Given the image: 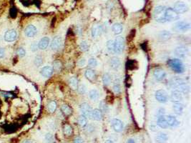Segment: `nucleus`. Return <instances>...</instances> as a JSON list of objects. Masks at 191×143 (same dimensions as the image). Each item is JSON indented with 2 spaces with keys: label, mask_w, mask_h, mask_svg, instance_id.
<instances>
[{
  "label": "nucleus",
  "mask_w": 191,
  "mask_h": 143,
  "mask_svg": "<svg viewBox=\"0 0 191 143\" xmlns=\"http://www.w3.org/2000/svg\"><path fill=\"white\" fill-rule=\"evenodd\" d=\"M102 112L100 109H95L92 111L90 118L95 119L96 121H100L102 119Z\"/></svg>",
  "instance_id": "nucleus-23"
},
{
  "label": "nucleus",
  "mask_w": 191,
  "mask_h": 143,
  "mask_svg": "<svg viewBox=\"0 0 191 143\" xmlns=\"http://www.w3.org/2000/svg\"><path fill=\"white\" fill-rule=\"evenodd\" d=\"M52 69H53V71L55 72H59L61 71V69H62V63H61V62H59L58 60L55 61L53 62Z\"/></svg>",
  "instance_id": "nucleus-34"
},
{
  "label": "nucleus",
  "mask_w": 191,
  "mask_h": 143,
  "mask_svg": "<svg viewBox=\"0 0 191 143\" xmlns=\"http://www.w3.org/2000/svg\"><path fill=\"white\" fill-rule=\"evenodd\" d=\"M17 55H19V57H24L26 55V51L24 48L22 47H20V48H18L17 50Z\"/></svg>",
  "instance_id": "nucleus-40"
},
{
  "label": "nucleus",
  "mask_w": 191,
  "mask_h": 143,
  "mask_svg": "<svg viewBox=\"0 0 191 143\" xmlns=\"http://www.w3.org/2000/svg\"><path fill=\"white\" fill-rule=\"evenodd\" d=\"M74 143H84V141L81 137H76L74 140Z\"/></svg>",
  "instance_id": "nucleus-48"
},
{
  "label": "nucleus",
  "mask_w": 191,
  "mask_h": 143,
  "mask_svg": "<svg viewBox=\"0 0 191 143\" xmlns=\"http://www.w3.org/2000/svg\"><path fill=\"white\" fill-rule=\"evenodd\" d=\"M89 96H90V98L91 100H93V101H96L100 97V93L96 89H91L89 92Z\"/></svg>",
  "instance_id": "nucleus-30"
},
{
  "label": "nucleus",
  "mask_w": 191,
  "mask_h": 143,
  "mask_svg": "<svg viewBox=\"0 0 191 143\" xmlns=\"http://www.w3.org/2000/svg\"><path fill=\"white\" fill-rule=\"evenodd\" d=\"M46 140H47V141L49 143H52V142L53 141V137H52V135H51V134H47V135H46Z\"/></svg>",
  "instance_id": "nucleus-46"
},
{
  "label": "nucleus",
  "mask_w": 191,
  "mask_h": 143,
  "mask_svg": "<svg viewBox=\"0 0 191 143\" xmlns=\"http://www.w3.org/2000/svg\"><path fill=\"white\" fill-rule=\"evenodd\" d=\"M113 90L116 94H120L121 92V86L120 80L119 79H115L113 85Z\"/></svg>",
  "instance_id": "nucleus-28"
},
{
  "label": "nucleus",
  "mask_w": 191,
  "mask_h": 143,
  "mask_svg": "<svg viewBox=\"0 0 191 143\" xmlns=\"http://www.w3.org/2000/svg\"><path fill=\"white\" fill-rule=\"evenodd\" d=\"M112 82V76L109 73H105L102 76V82L105 86H108Z\"/></svg>",
  "instance_id": "nucleus-27"
},
{
  "label": "nucleus",
  "mask_w": 191,
  "mask_h": 143,
  "mask_svg": "<svg viewBox=\"0 0 191 143\" xmlns=\"http://www.w3.org/2000/svg\"><path fill=\"white\" fill-rule=\"evenodd\" d=\"M78 90H79V92L81 93V94H84L87 91V88L85 85L84 84H80V85H78V87H77Z\"/></svg>",
  "instance_id": "nucleus-43"
},
{
  "label": "nucleus",
  "mask_w": 191,
  "mask_h": 143,
  "mask_svg": "<svg viewBox=\"0 0 191 143\" xmlns=\"http://www.w3.org/2000/svg\"><path fill=\"white\" fill-rule=\"evenodd\" d=\"M165 110L164 108H160V109L158 110V116H160V115H165Z\"/></svg>",
  "instance_id": "nucleus-49"
},
{
  "label": "nucleus",
  "mask_w": 191,
  "mask_h": 143,
  "mask_svg": "<svg viewBox=\"0 0 191 143\" xmlns=\"http://www.w3.org/2000/svg\"><path fill=\"white\" fill-rule=\"evenodd\" d=\"M191 24L190 22L185 21H180L177 22L175 25L174 30L177 32H185L191 29Z\"/></svg>",
  "instance_id": "nucleus-6"
},
{
  "label": "nucleus",
  "mask_w": 191,
  "mask_h": 143,
  "mask_svg": "<svg viewBox=\"0 0 191 143\" xmlns=\"http://www.w3.org/2000/svg\"><path fill=\"white\" fill-rule=\"evenodd\" d=\"M53 69L50 66H45L41 70V74L44 77H50L53 74Z\"/></svg>",
  "instance_id": "nucleus-21"
},
{
  "label": "nucleus",
  "mask_w": 191,
  "mask_h": 143,
  "mask_svg": "<svg viewBox=\"0 0 191 143\" xmlns=\"http://www.w3.org/2000/svg\"><path fill=\"white\" fill-rule=\"evenodd\" d=\"M166 7L165 6H157L155 7L153 11V18L154 19L159 23L166 22L165 14Z\"/></svg>",
  "instance_id": "nucleus-2"
},
{
  "label": "nucleus",
  "mask_w": 191,
  "mask_h": 143,
  "mask_svg": "<svg viewBox=\"0 0 191 143\" xmlns=\"http://www.w3.org/2000/svg\"><path fill=\"white\" fill-rule=\"evenodd\" d=\"M184 105L181 102H175L173 106V109L175 111V112L178 115H181L183 113L184 111Z\"/></svg>",
  "instance_id": "nucleus-22"
},
{
  "label": "nucleus",
  "mask_w": 191,
  "mask_h": 143,
  "mask_svg": "<svg viewBox=\"0 0 191 143\" xmlns=\"http://www.w3.org/2000/svg\"><path fill=\"white\" fill-rule=\"evenodd\" d=\"M85 77L89 80H92L95 77V72L92 69H87L84 72Z\"/></svg>",
  "instance_id": "nucleus-29"
},
{
  "label": "nucleus",
  "mask_w": 191,
  "mask_h": 143,
  "mask_svg": "<svg viewBox=\"0 0 191 143\" xmlns=\"http://www.w3.org/2000/svg\"><path fill=\"white\" fill-rule=\"evenodd\" d=\"M85 64H86V59H85L82 58L80 60H79V62H78V65H79L80 67H84Z\"/></svg>",
  "instance_id": "nucleus-45"
},
{
  "label": "nucleus",
  "mask_w": 191,
  "mask_h": 143,
  "mask_svg": "<svg viewBox=\"0 0 191 143\" xmlns=\"http://www.w3.org/2000/svg\"><path fill=\"white\" fill-rule=\"evenodd\" d=\"M112 126L114 130L117 132H121L124 129V124L119 119H113L112 120Z\"/></svg>",
  "instance_id": "nucleus-12"
},
{
  "label": "nucleus",
  "mask_w": 191,
  "mask_h": 143,
  "mask_svg": "<svg viewBox=\"0 0 191 143\" xmlns=\"http://www.w3.org/2000/svg\"><path fill=\"white\" fill-rule=\"evenodd\" d=\"M38 49H39L38 48V44H37L36 42H33L32 44V45H31V50L33 52H36Z\"/></svg>",
  "instance_id": "nucleus-44"
},
{
  "label": "nucleus",
  "mask_w": 191,
  "mask_h": 143,
  "mask_svg": "<svg viewBox=\"0 0 191 143\" xmlns=\"http://www.w3.org/2000/svg\"><path fill=\"white\" fill-rule=\"evenodd\" d=\"M4 40L7 42H12L17 39V32L15 29H9L7 31L4 36Z\"/></svg>",
  "instance_id": "nucleus-8"
},
{
  "label": "nucleus",
  "mask_w": 191,
  "mask_h": 143,
  "mask_svg": "<svg viewBox=\"0 0 191 143\" xmlns=\"http://www.w3.org/2000/svg\"><path fill=\"white\" fill-rule=\"evenodd\" d=\"M50 40L48 37H42L38 43V48L42 49V50L46 49L50 44Z\"/></svg>",
  "instance_id": "nucleus-19"
},
{
  "label": "nucleus",
  "mask_w": 191,
  "mask_h": 143,
  "mask_svg": "<svg viewBox=\"0 0 191 143\" xmlns=\"http://www.w3.org/2000/svg\"><path fill=\"white\" fill-rule=\"evenodd\" d=\"M157 125L163 129H166L168 127L167 123V119H166V116L165 115H160L158 117V121H157Z\"/></svg>",
  "instance_id": "nucleus-20"
},
{
  "label": "nucleus",
  "mask_w": 191,
  "mask_h": 143,
  "mask_svg": "<svg viewBox=\"0 0 191 143\" xmlns=\"http://www.w3.org/2000/svg\"><path fill=\"white\" fill-rule=\"evenodd\" d=\"M112 30L113 33L116 35H118L122 33L123 30V25L120 23H115L112 27Z\"/></svg>",
  "instance_id": "nucleus-24"
},
{
  "label": "nucleus",
  "mask_w": 191,
  "mask_h": 143,
  "mask_svg": "<svg viewBox=\"0 0 191 143\" xmlns=\"http://www.w3.org/2000/svg\"><path fill=\"white\" fill-rule=\"evenodd\" d=\"M155 97L156 100L160 102V103H166L168 99H169V97H168V94L167 92L165 90V89H158L155 92Z\"/></svg>",
  "instance_id": "nucleus-5"
},
{
  "label": "nucleus",
  "mask_w": 191,
  "mask_h": 143,
  "mask_svg": "<svg viewBox=\"0 0 191 143\" xmlns=\"http://www.w3.org/2000/svg\"><path fill=\"white\" fill-rule=\"evenodd\" d=\"M47 108H48V110H49L50 112H51V113L54 112H55L56 109H57V103L55 102V101H51L48 104Z\"/></svg>",
  "instance_id": "nucleus-36"
},
{
  "label": "nucleus",
  "mask_w": 191,
  "mask_h": 143,
  "mask_svg": "<svg viewBox=\"0 0 191 143\" xmlns=\"http://www.w3.org/2000/svg\"><path fill=\"white\" fill-rule=\"evenodd\" d=\"M61 110L62 112V113L65 115H69L72 113V110L71 108L69 107L67 104H63L61 107Z\"/></svg>",
  "instance_id": "nucleus-35"
},
{
  "label": "nucleus",
  "mask_w": 191,
  "mask_h": 143,
  "mask_svg": "<svg viewBox=\"0 0 191 143\" xmlns=\"http://www.w3.org/2000/svg\"><path fill=\"white\" fill-rule=\"evenodd\" d=\"M167 123L168 127H177L180 125V122L177 119V118L172 114L166 116Z\"/></svg>",
  "instance_id": "nucleus-15"
},
{
  "label": "nucleus",
  "mask_w": 191,
  "mask_h": 143,
  "mask_svg": "<svg viewBox=\"0 0 191 143\" xmlns=\"http://www.w3.org/2000/svg\"><path fill=\"white\" fill-rule=\"evenodd\" d=\"M172 37V33L167 30H163L158 34V38L160 41H167Z\"/></svg>",
  "instance_id": "nucleus-18"
},
{
  "label": "nucleus",
  "mask_w": 191,
  "mask_h": 143,
  "mask_svg": "<svg viewBox=\"0 0 191 143\" xmlns=\"http://www.w3.org/2000/svg\"><path fill=\"white\" fill-rule=\"evenodd\" d=\"M121 66L120 59L117 57H112L110 59V67L114 70H117Z\"/></svg>",
  "instance_id": "nucleus-17"
},
{
  "label": "nucleus",
  "mask_w": 191,
  "mask_h": 143,
  "mask_svg": "<svg viewBox=\"0 0 191 143\" xmlns=\"http://www.w3.org/2000/svg\"><path fill=\"white\" fill-rule=\"evenodd\" d=\"M25 35L29 37V38H32V37H34L37 33V29L36 28V27L33 24H29L27 27L25 28Z\"/></svg>",
  "instance_id": "nucleus-13"
},
{
  "label": "nucleus",
  "mask_w": 191,
  "mask_h": 143,
  "mask_svg": "<svg viewBox=\"0 0 191 143\" xmlns=\"http://www.w3.org/2000/svg\"><path fill=\"white\" fill-rule=\"evenodd\" d=\"M72 132H73V129H72V127L70 125H65L63 126V133H64V135H65V136L69 137V136L72 135Z\"/></svg>",
  "instance_id": "nucleus-31"
},
{
  "label": "nucleus",
  "mask_w": 191,
  "mask_h": 143,
  "mask_svg": "<svg viewBox=\"0 0 191 143\" xmlns=\"http://www.w3.org/2000/svg\"><path fill=\"white\" fill-rule=\"evenodd\" d=\"M88 64L90 67H95L97 66V60L94 57H92L89 59L88 61Z\"/></svg>",
  "instance_id": "nucleus-39"
},
{
  "label": "nucleus",
  "mask_w": 191,
  "mask_h": 143,
  "mask_svg": "<svg viewBox=\"0 0 191 143\" xmlns=\"http://www.w3.org/2000/svg\"><path fill=\"white\" fill-rule=\"evenodd\" d=\"M43 64V59L40 56H37L34 58V64L37 67H40Z\"/></svg>",
  "instance_id": "nucleus-37"
},
{
  "label": "nucleus",
  "mask_w": 191,
  "mask_h": 143,
  "mask_svg": "<svg viewBox=\"0 0 191 143\" xmlns=\"http://www.w3.org/2000/svg\"><path fill=\"white\" fill-rule=\"evenodd\" d=\"M127 143H135V140H133V139H129V140H127Z\"/></svg>",
  "instance_id": "nucleus-50"
},
{
  "label": "nucleus",
  "mask_w": 191,
  "mask_h": 143,
  "mask_svg": "<svg viewBox=\"0 0 191 143\" xmlns=\"http://www.w3.org/2000/svg\"><path fill=\"white\" fill-rule=\"evenodd\" d=\"M107 48L109 52H114L115 48V42L114 40H109L107 42Z\"/></svg>",
  "instance_id": "nucleus-38"
},
{
  "label": "nucleus",
  "mask_w": 191,
  "mask_h": 143,
  "mask_svg": "<svg viewBox=\"0 0 191 143\" xmlns=\"http://www.w3.org/2000/svg\"><path fill=\"white\" fill-rule=\"evenodd\" d=\"M69 87H70L73 90L77 89V87H78V85H79L77 78L75 77H70L69 79Z\"/></svg>",
  "instance_id": "nucleus-25"
},
{
  "label": "nucleus",
  "mask_w": 191,
  "mask_h": 143,
  "mask_svg": "<svg viewBox=\"0 0 191 143\" xmlns=\"http://www.w3.org/2000/svg\"><path fill=\"white\" fill-rule=\"evenodd\" d=\"M105 143H114L113 141H112V140H107Z\"/></svg>",
  "instance_id": "nucleus-52"
},
{
  "label": "nucleus",
  "mask_w": 191,
  "mask_h": 143,
  "mask_svg": "<svg viewBox=\"0 0 191 143\" xmlns=\"http://www.w3.org/2000/svg\"><path fill=\"white\" fill-rule=\"evenodd\" d=\"M101 32V27L99 25H94L92 29H91V35L93 39L97 38V37L100 34V32Z\"/></svg>",
  "instance_id": "nucleus-26"
},
{
  "label": "nucleus",
  "mask_w": 191,
  "mask_h": 143,
  "mask_svg": "<svg viewBox=\"0 0 191 143\" xmlns=\"http://www.w3.org/2000/svg\"><path fill=\"white\" fill-rule=\"evenodd\" d=\"M165 17L166 22H174L180 19V15L171 7H166Z\"/></svg>",
  "instance_id": "nucleus-3"
},
{
  "label": "nucleus",
  "mask_w": 191,
  "mask_h": 143,
  "mask_svg": "<svg viewBox=\"0 0 191 143\" xmlns=\"http://www.w3.org/2000/svg\"><path fill=\"white\" fill-rule=\"evenodd\" d=\"M115 42V48H114V52L117 54L122 53L125 48V40L123 37L119 36L117 37L116 39L114 40Z\"/></svg>",
  "instance_id": "nucleus-4"
},
{
  "label": "nucleus",
  "mask_w": 191,
  "mask_h": 143,
  "mask_svg": "<svg viewBox=\"0 0 191 143\" xmlns=\"http://www.w3.org/2000/svg\"><path fill=\"white\" fill-rule=\"evenodd\" d=\"M80 112H81L82 115L85 116L86 117L90 118L92 110L90 105L88 103H87V102L82 103V104L80 105Z\"/></svg>",
  "instance_id": "nucleus-10"
},
{
  "label": "nucleus",
  "mask_w": 191,
  "mask_h": 143,
  "mask_svg": "<svg viewBox=\"0 0 191 143\" xmlns=\"http://www.w3.org/2000/svg\"><path fill=\"white\" fill-rule=\"evenodd\" d=\"M100 110H101L102 112H108V106L106 105L105 102H103V101L100 102Z\"/></svg>",
  "instance_id": "nucleus-41"
},
{
  "label": "nucleus",
  "mask_w": 191,
  "mask_h": 143,
  "mask_svg": "<svg viewBox=\"0 0 191 143\" xmlns=\"http://www.w3.org/2000/svg\"><path fill=\"white\" fill-rule=\"evenodd\" d=\"M5 55V49L4 48H0V59L4 58Z\"/></svg>",
  "instance_id": "nucleus-47"
},
{
  "label": "nucleus",
  "mask_w": 191,
  "mask_h": 143,
  "mask_svg": "<svg viewBox=\"0 0 191 143\" xmlns=\"http://www.w3.org/2000/svg\"><path fill=\"white\" fill-rule=\"evenodd\" d=\"M167 140V136L165 133H160L157 137V141L159 143H165Z\"/></svg>",
  "instance_id": "nucleus-32"
},
{
  "label": "nucleus",
  "mask_w": 191,
  "mask_h": 143,
  "mask_svg": "<svg viewBox=\"0 0 191 143\" xmlns=\"http://www.w3.org/2000/svg\"><path fill=\"white\" fill-rule=\"evenodd\" d=\"M62 37L59 36H56L53 38L52 42H51V49L52 50H57L58 49H59V47L62 45Z\"/></svg>",
  "instance_id": "nucleus-16"
},
{
  "label": "nucleus",
  "mask_w": 191,
  "mask_h": 143,
  "mask_svg": "<svg viewBox=\"0 0 191 143\" xmlns=\"http://www.w3.org/2000/svg\"><path fill=\"white\" fill-rule=\"evenodd\" d=\"M23 143H32V142L31 140H25Z\"/></svg>",
  "instance_id": "nucleus-51"
},
{
  "label": "nucleus",
  "mask_w": 191,
  "mask_h": 143,
  "mask_svg": "<svg viewBox=\"0 0 191 143\" xmlns=\"http://www.w3.org/2000/svg\"><path fill=\"white\" fill-rule=\"evenodd\" d=\"M167 64L171 70L177 74H182L185 71V67L180 59H171L168 60Z\"/></svg>",
  "instance_id": "nucleus-1"
},
{
  "label": "nucleus",
  "mask_w": 191,
  "mask_h": 143,
  "mask_svg": "<svg viewBox=\"0 0 191 143\" xmlns=\"http://www.w3.org/2000/svg\"><path fill=\"white\" fill-rule=\"evenodd\" d=\"M153 76L155 78V79L157 81H163L164 79L166 77V72L164 71L163 69H160V68H158V69H155L154 70L153 72Z\"/></svg>",
  "instance_id": "nucleus-14"
},
{
  "label": "nucleus",
  "mask_w": 191,
  "mask_h": 143,
  "mask_svg": "<svg viewBox=\"0 0 191 143\" xmlns=\"http://www.w3.org/2000/svg\"><path fill=\"white\" fill-rule=\"evenodd\" d=\"M80 48L82 52H86L88 49V44L86 41H82L80 44Z\"/></svg>",
  "instance_id": "nucleus-42"
},
{
  "label": "nucleus",
  "mask_w": 191,
  "mask_h": 143,
  "mask_svg": "<svg viewBox=\"0 0 191 143\" xmlns=\"http://www.w3.org/2000/svg\"><path fill=\"white\" fill-rule=\"evenodd\" d=\"M78 122L81 127H85L87 124V117H86L85 116L81 114L78 118Z\"/></svg>",
  "instance_id": "nucleus-33"
},
{
  "label": "nucleus",
  "mask_w": 191,
  "mask_h": 143,
  "mask_svg": "<svg viewBox=\"0 0 191 143\" xmlns=\"http://www.w3.org/2000/svg\"><path fill=\"white\" fill-rule=\"evenodd\" d=\"M183 100V93L180 92L178 89H174L172 91L170 94V100L173 102H182Z\"/></svg>",
  "instance_id": "nucleus-11"
},
{
  "label": "nucleus",
  "mask_w": 191,
  "mask_h": 143,
  "mask_svg": "<svg viewBox=\"0 0 191 143\" xmlns=\"http://www.w3.org/2000/svg\"><path fill=\"white\" fill-rule=\"evenodd\" d=\"M177 14H183L185 12H187L189 10V7L188 6V4H186L185 2L183 1H177L173 8Z\"/></svg>",
  "instance_id": "nucleus-7"
},
{
  "label": "nucleus",
  "mask_w": 191,
  "mask_h": 143,
  "mask_svg": "<svg viewBox=\"0 0 191 143\" xmlns=\"http://www.w3.org/2000/svg\"><path fill=\"white\" fill-rule=\"evenodd\" d=\"M175 55L179 58H184L189 53V49L188 47L184 46H180L175 48Z\"/></svg>",
  "instance_id": "nucleus-9"
}]
</instances>
